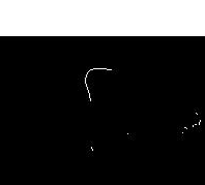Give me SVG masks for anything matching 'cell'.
Wrapping results in <instances>:
<instances>
[{
  "instance_id": "1",
  "label": "cell",
  "mask_w": 205,
  "mask_h": 185,
  "mask_svg": "<svg viewBox=\"0 0 205 185\" xmlns=\"http://www.w3.org/2000/svg\"><path fill=\"white\" fill-rule=\"evenodd\" d=\"M98 67H95V68H90L86 73H84L82 77H80L79 79H78V88L80 89V90H83V91H86L87 94H88V101L91 102V96H90V92H89V89H88V86H87V83H86V78L88 76V73L91 70H94V69H97ZM102 69V68H100Z\"/></svg>"
},
{
  "instance_id": "2",
  "label": "cell",
  "mask_w": 205,
  "mask_h": 185,
  "mask_svg": "<svg viewBox=\"0 0 205 185\" xmlns=\"http://www.w3.org/2000/svg\"><path fill=\"white\" fill-rule=\"evenodd\" d=\"M186 131H191L190 127H186V126H179L178 127V128H177V139H178V141H183V139H185L183 134H185V133H186Z\"/></svg>"
},
{
  "instance_id": "3",
  "label": "cell",
  "mask_w": 205,
  "mask_h": 185,
  "mask_svg": "<svg viewBox=\"0 0 205 185\" xmlns=\"http://www.w3.org/2000/svg\"><path fill=\"white\" fill-rule=\"evenodd\" d=\"M93 148H92V142L89 141L86 145V156L87 157H93Z\"/></svg>"
}]
</instances>
